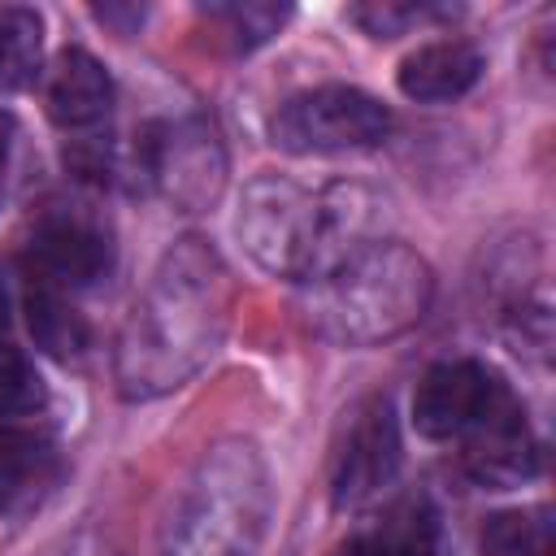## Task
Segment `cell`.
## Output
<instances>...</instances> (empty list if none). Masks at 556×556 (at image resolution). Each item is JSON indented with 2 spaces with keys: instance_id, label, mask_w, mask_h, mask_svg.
<instances>
[{
  "instance_id": "d6986e66",
  "label": "cell",
  "mask_w": 556,
  "mask_h": 556,
  "mask_svg": "<svg viewBox=\"0 0 556 556\" xmlns=\"http://www.w3.org/2000/svg\"><path fill=\"white\" fill-rule=\"evenodd\" d=\"M430 13H443V9L391 4V0H382V4H356V9H352V22H361V26H365L369 35H378V39H391V35L408 30L413 22H421V17H430Z\"/></svg>"
},
{
  "instance_id": "3957f363",
  "label": "cell",
  "mask_w": 556,
  "mask_h": 556,
  "mask_svg": "<svg viewBox=\"0 0 556 556\" xmlns=\"http://www.w3.org/2000/svg\"><path fill=\"white\" fill-rule=\"evenodd\" d=\"M430 291V265L413 248L369 243L321 278L313 321L334 343H378L421 321Z\"/></svg>"
},
{
  "instance_id": "44dd1931",
  "label": "cell",
  "mask_w": 556,
  "mask_h": 556,
  "mask_svg": "<svg viewBox=\"0 0 556 556\" xmlns=\"http://www.w3.org/2000/svg\"><path fill=\"white\" fill-rule=\"evenodd\" d=\"M339 556H369V552H365V547H361V543H348V547H343V552H339Z\"/></svg>"
},
{
  "instance_id": "8fae6325",
  "label": "cell",
  "mask_w": 556,
  "mask_h": 556,
  "mask_svg": "<svg viewBox=\"0 0 556 556\" xmlns=\"http://www.w3.org/2000/svg\"><path fill=\"white\" fill-rule=\"evenodd\" d=\"M152 174L165 182V191L182 204H200L217 195L222 182V152L213 135L204 130H169L152 143Z\"/></svg>"
},
{
  "instance_id": "52a82bcc",
  "label": "cell",
  "mask_w": 556,
  "mask_h": 556,
  "mask_svg": "<svg viewBox=\"0 0 556 556\" xmlns=\"http://www.w3.org/2000/svg\"><path fill=\"white\" fill-rule=\"evenodd\" d=\"M465 469L482 486H495V491L534 478L539 447H534V434L526 426V413H521V404L513 400L508 387L495 395V404L465 434Z\"/></svg>"
},
{
  "instance_id": "30bf717a",
  "label": "cell",
  "mask_w": 556,
  "mask_h": 556,
  "mask_svg": "<svg viewBox=\"0 0 556 556\" xmlns=\"http://www.w3.org/2000/svg\"><path fill=\"white\" fill-rule=\"evenodd\" d=\"M482 78V52L469 39H439L400 61V91L417 104H443L465 96Z\"/></svg>"
},
{
  "instance_id": "9a60e30c",
  "label": "cell",
  "mask_w": 556,
  "mask_h": 556,
  "mask_svg": "<svg viewBox=\"0 0 556 556\" xmlns=\"http://www.w3.org/2000/svg\"><path fill=\"white\" fill-rule=\"evenodd\" d=\"M48 465H52V452L39 434L0 426V513L17 508L39 486Z\"/></svg>"
},
{
  "instance_id": "ba28073f",
  "label": "cell",
  "mask_w": 556,
  "mask_h": 556,
  "mask_svg": "<svg viewBox=\"0 0 556 556\" xmlns=\"http://www.w3.org/2000/svg\"><path fill=\"white\" fill-rule=\"evenodd\" d=\"M113 261L109 230L87 213H48L30 239V274L52 287H87Z\"/></svg>"
},
{
  "instance_id": "7a4b0ae2",
  "label": "cell",
  "mask_w": 556,
  "mask_h": 556,
  "mask_svg": "<svg viewBox=\"0 0 556 556\" xmlns=\"http://www.w3.org/2000/svg\"><path fill=\"white\" fill-rule=\"evenodd\" d=\"M222 265L195 239H182L156 269V282L135 304L122 343L126 391L178 387L222 334Z\"/></svg>"
},
{
  "instance_id": "2e32d148",
  "label": "cell",
  "mask_w": 556,
  "mask_h": 556,
  "mask_svg": "<svg viewBox=\"0 0 556 556\" xmlns=\"http://www.w3.org/2000/svg\"><path fill=\"white\" fill-rule=\"evenodd\" d=\"M43 408V382L9 334V295L0 282V417H30Z\"/></svg>"
},
{
  "instance_id": "9c48e42d",
  "label": "cell",
  "mask_w": 556,
  "mask_h": 556,
  "mask_svg": "<svg viewBox=\"0 0 556 556\" xmlns=\"http://www.w3.org/2000/svg\"><path fill=\"white\" fill-rule=\"evenodd\" d=\"M113 113V78L109 70L83 52L65 48L48 78V117L65 130H87Z\"/></svg>"
},
{
  "instance_id": "ffe728a7",
  "label": "cell",
  "mask_w": 556,
  "mask_h": 556,
  "mask_svg": "<svg viewBox=\"0 0 556 556\" xmlns=\"http://www.w3.org/2000/svg\"><path fill=\"white\" fill-rule=\"evenodd\" d=\"M9 143H13V122H9V113H0V174L9 161Z\"/></svg>"
},
{
  "instance_id": "5b68a950",
  "label": "cell",
  "mask_w": 556,
  "mask_h": 556,
  "mask_svg": "<svg viewBox=\"0 0 556 556\" xmlns=\"http://www.w3.org/2000/svg\"><path fill=\"white\" fill-rule=\"evenodd\" d=\"M400 473V426L391 413V400H369L348 426V439L334 460L330 500L334 508H361L374 495L391 486Z\"/></svg>"
},
{
  "instance_id": "5bb4252c",
  "label": "cell",
  "mask_w": 556,
  "mask_h": 556,
  "mask_svg": "<svg viewBox=\"0 0 556 556\" xmlns=\"http://www.w3.org/2000/svg\"><path fill=\"white\" fill-rule=\"evenodd\" d=\"M43 22L35 9L0 4V91H17L39 74Z\"/></svg>"
},
{
  "instance_id": "8992f818",
  "label": "cell",
  "mask_w": 556,
  "mask_h": 556,
  "mask_svg": "<svg viewBox=\"0 0 556 556\" xmlns=\"http://www.w3.org/2000/svg\"><path fill=\"white\" fill-rule=\"evenodd\" d=\"M504 382L482 369L478 361H443L434 365L417 395H413V421L426 439H465L473 421L495 404Z\"/></svg>"
},
{
  "instance_id": "6da1fadb",
  "label": "cell",
  "mask_w": 556,
  "mask_h": 556,
  "mask_svg": "<svg viewBox=\"0 0 556 556\" xmlns=\"http://www.w3.org/2000/svg\"><path fill=\"white\" fill-rule=\"evenodd\" d=\"M378 195L356 182L308 191L291 178L265 174L243 191L239 239L256 265L282 278H326L348 256L374 243Z\"/></svg>"
},
{
  "instance_id": "ac0fdd59",
  "label": "cell",
  "mask_w": 556,
  "mask_h": 556,
  "mask_svg": "<svg viewBox=\"0 0 556 556\" xmlns=\"http://www.w3.org/2000/svg\"><path fill=\"white\" fill-rule=\"evenodd\" d=\"M287 17H291L287 4H265V0H248V4H213V9H208V22L230 39L235 52H248V48L265 43Z\"/></svg>"
},
{
  "instance_id": "4fadbf2b",
  "label": "cell",
  "mask_w": 556,
  "mask_h": 556,
  "mask_svg": "<svg viewBox=\"0 0 556 556\" xmlns=\"http://www.w3.org/2000/svg\"><path fill=\"white\" fill-rule=\"evenodd\" d=\"M26 326H30L35 343L56 361H70L87 348V321L78 317V308L65 300L61 287H52L35 274L26 282Z\"/></svg>"
},
{
  "instance_id": "e0dca14e",
  "label": "cell",
  "mask_w": 556,
  "mask_h": 556,
  "mask_svg": "<svg viewBox=\"0 0 556 556\" xmlns=\"http://www.w3.org/2000/svg\"><path fill=\"white\" fill-rule=\"evenodd\" d=\"M482 556H552V521L547 508L500 513L482 530Z\"/></svg>"
},
{
  "instance_id": "7c38bea8",
  "label": "cell",
  "mask_w": 556,
  "mask_h": 556,
  "mask_svg": "<svg viewBox=\"0 0 556 556\" xmlns=\"http://www.w3.org/2000/svg\"><path fill=\"white\" fill-rule=\"evenodd\" d=\"M369 556H434L439 547V517L426 495H400L387 504L382 521L356 539Z\"/></svg>"
},
{
  "instance_id": "277c9868",
  "label": "cell",
  "mask_w": 556,
  "mask_h": 556,
  "mask_svg": "<svg viewBox=\"0 0 556 556\" xmlns=\"http://www.w3.org/2000/svg\"><path fill=\"white\" fill-rule=\"evenodd\" d=\"M391 130L387 104H378L361 87H313L291 96L274 122L269 135L282 152L295 156H326V152H361L382 143Z\"/></svg>"
}]
</instances>
